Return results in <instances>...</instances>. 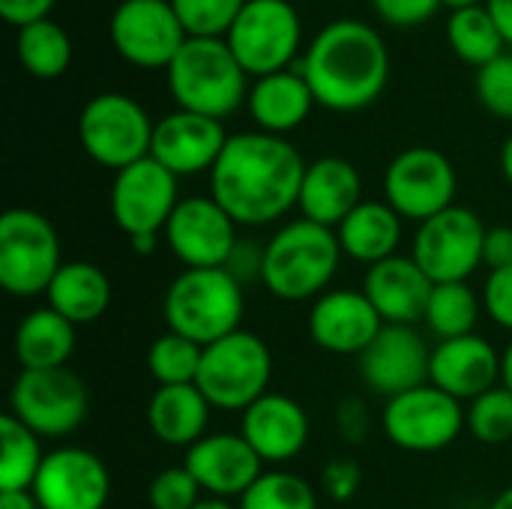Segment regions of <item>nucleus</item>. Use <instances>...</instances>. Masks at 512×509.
<instances>
[{"label":"nucleus","instance_id":"f257e3e1","mask_svg":"<svg viewBox=\"0 0 512 509\" xmlns=\"http://www.w3.org/2000/svg\"><path fill=\"white\" fill-rule=\"evenodd\" d=\"M306 162L282 135H231L210 171L213 201L246 228L282 219L300 201Z\"/></svg>","mask_w":512,"mask_h":509},{"label":"nucleus","instance_id":"f03ea898","mask_svg":"<svg viewBox=\"0 0 512 509\" xmlns=\"http://www.w3.org/2000/svg\"><path fill=\"white\" fill-rule=\"evenodd\" d=\"M297 66L315 102L339 114L369 108L390 81L387 42L360 18H336L321 27Z\"/></svg>","mask_w":512,"mask_h":509},{"label":"nucleus","instance_id":"7ed1b4c3","mask_svg":"<svg viewBox=\"0 0 512 509\" xmlns=\"http://www.w3.org/2000/svg\"><path fill=\"white\" fill-rule=\"evenodd\" d=\"M342 255L345 252L333 228L297 219L279 228L264 246L261 282L276 300L285 303L318 300L327 294Z\"/></svg>","mask_w":512,"mask_h":509},{"label":"nucleus","instance_id":"20e7f679","mask_svg":"<svg viewBox=\"0 0 512 509\" xmlns=\"http://www.w3.org/2000/svg\"><path fill=\"white\" fill-rule=\"evenodd\" d=\"M168 72V90L180 111L213 120L231 117L249 99V75L237 63L225 39L189 36Z\"/></svg>","mask_w":512,"mask_h":509},{"label":"nucleus","instance_id":"39448f33","mask_svg":"<svg viewBox=\"0 0 512 509\" xmlns=\"http://www.w3.org/2000/svg\"><path fill=\"white\" fill-rule=\"evenodd\" d=\"M243 285L225 270H183L165 291L162 315L171 333L207 348L240 330Z\"/></svg>","mask_w":512,"mask_h":509},{"label":"nucleus","instance_id":"423d86ee","mask_svg":"<svg viewBox=\"0 0 512 509\" xmlns=\"http://www.w3.org/2000/svg\"><path fill=\"white\" fill-rule=\"evenodd\" d=\"M273 378V354L267 342L249 330H237L204 348L195 387L219 411H246L267 396Z\"/></svg>","mask_w":512,"mask_h":509},{"label":"nucleus","instance_id":"0eeeda50","mask_svg":"<svg viewBox=\"0 0 512 509\" xmlns=\"http://www.w3.org/2000/svg\"><path fill=\"white\" fill-rule=\"evenodd\" d=\"M156 123L126 93L93 96L78 117V138L84 153L111 171H123L150 156Z\"/></svg>","mask_w":512,"mask_h":509},{"label":"nucleus","instance_id":"6e6552de","mask_svg":"<svg viewBox=\"0 0 512 509\" xmlns=\"http://www.w3.org/2000/svg\"><path fill=\"white\" fill-rule=\"evenodd\" d=\"M225 42L246 75L264 78L297 63L303 21L291 0H246Z\"/></svg>","mask_w":512,"mask_h":509},{"label":"nucleus","instance_id":"1a4fd4ad","mask_svg":"<svg viewBox=\"0 0 512 509\" xmlns=\"http://www.w3.org/2000/svg\"><path fill=\"white\" fill-rule=\"evenodd\" d=\"M60 261L54 225L27 207H12L0 216V285L12 297L45 294Z\"/></svg>","mask_w":512,"mask_h":509},{"label":"nucleus","instance_id":"9d476101","mask_svg":"<svg viewBox=\"0 0 512 509\" xmlns=\"http://www.w3.org/2000/svg\"><path fill=\"white\" fill-rule=\"evenodd\" d=\"M486 231L489 228L471 207L453 204L420 225L411 258L435 285L468 282L483 264Z\"/></svg>","mask_w":512,"mask_h":509},{"label":"nucleus","instance_id":"9b49d317","mask_svg":"<svg viewBox=\"0 0 512 509\" xmlns=\"http://www.w3.org/2000/svg\"><path fill=\"white\" fill-rule=\"evenodd\" d=\"M9 414L39 438H66L87 417V387L69 369L21 372L9 393Z\"/></svg>","mask_w":512,"mask_h":509},{"label":"nucleus","instance_id":"f8f14e48","mask_svg":"<svg viewBox=\"0 0 512 509\" xmlns=\"http://www.w3.org/2000/svg\"><path fill=\"white\" fill-rule=\"evenodd\" d=\"M114 51L138 69H168L189 33L171 0H120L108 21Z\"/></svg>","mask_w":512,"mask_h":509},{"label":"nucleus","instance_id":"ddd939ff","mask_svg":"<svg viewBox=\"0 0 512 509\" xmlns=\"http://www.w3.org/2000/svg\"><path fill=\"white\" fill-rule=\"evenodd\" d=\"M456 168L453 162L435 150V147H408L402 150L384 174V195L387 204L402 216L414 222H426L447 207H453L456 198Z\"/></svg>","mask_w":512,"mask_h":509},{"label":"nucleus","instance_id":"4468645a","mask_svg":"<svg viewBox=\"0 0 512 509\" xmlns=\"http://www.w3.org/2000/svg\"><path fill=\"white\" fill-rule=\"evenodd\" d=\"M465 429V408L435 384H423L396 399H387L384 432L408 453H438Z\"/></svg>","mask_w":512,"mask_h":509},{"label":"nucleus","instance_id":"2eb2a0df","mask_svg":"<svg viewBox=\"0 0 512 509\" xmlns=\"http://www.w3.org/2000/svg\"><path fill=\"white\" fill-rule=\"evenodd\" d=\"M177 180L180 177H174L153 156L117 171L111 183V198H108L114 225L129 240L156 237L159 231H165L168 219L174 216L180 204Z\"/></svg>","mask_w":512,"mask_h":509},{"label":"nucleus","instance_id":"dca6fc26","mask_svg":"<svg viewBox=\"0 0 512 509\" xmlns=\"http://www.w3.org/2000/svg\"><path fill=\"white\" fill-rule=\"evenodd\" d=\"M165 237L186 270L225 267L240 243L237 222L213 201V195L183 198L165 225Z\"/></svg>","mask_w":512,"mask_h":509},{"label":"nucleus","instance_id":"f3484780","mask_svg":"<svg viewBox=\"0 0 512 509\" xmlns=\"http://www.w3.org/2000/svg\"><path fill=\"white\" fill-rule=\"evenodd\" d=\"M39 509H105L111 477L105 462L84 447L51 450L30 489Z\"/></svg>","mask_w":512,"mask_h":509},{"label":"nucleus","instance_id":"a211bd4d","mask_svg":"<svg viewBox=\"0 0 512 509\" xmlns=\"http://www.w3.org/2000/svg\"><path fill=\"white\" fill-rule=\"evenodd\" d=\"M432 348L405 324H384L375 342L360 354V375L378 396L396 399L429 384Z\"/></svg>","mask_w":512,"mask_h":509},{"label":"nucleus","instance_id":"6ab92c4d","mask_svg":"<svg viewBox=\"0 0 512 509\" xmlns=\"http://www.w3.org/2000/svg\"><path fill=\"white\" fill-rule=\"evenodd\" d=\"M228 138L231 135L225 132L222 120L177 108L156 123L150 156L159 165H165L174 177H189L213 171Z\"/></svg>","mask_w":512,"mask_h":509},{"label":"nucleus","instance_id":"aec40b11","mask_svg":"<svg viewBox=\"0 0 512 509\" xmlns=\"http://www.w3.org/2000/svg\"><path fill=\"white\" fill-rule=\"evenodd\" d=\"M381 330H384V321L363 291L336 288V291L321 294L312 303L309 336L318 348L330 354L360 357Z\"/></svg>","mask_w":512,"mask_h":509},{"label":"nucleus","instance_id":"412c9836","mask_svg":"<svg viewBox=\"0 0 512 509\" xmlns=\"http://www.w3.org/2000/svg\"><path fill=\"white\" fill-rule=\"evenodd\" d=\"M189 474L198 480L201 492L210 498H243L252 483L264 474V462L249 447L243 435L234 432H216L201 438L195 447H189L186 462Z\"/></svg>","mask_w":512,"mask_h":509},{"label":"nucleus","instance_id":"4be33fe9","mask_svg":"<svg viewBox=\"0 0 512 509\" xmlns=\"http://www.w3.org/2000/svg\"><path fill=\"white\" fill-rule=\"evenodd\" d=\"M501 381V357L489 339L471 333L459 339H444L432 348L429 384L444 390L459 402H474L477 396L495 390Z\"/></svg>","mask_w":512,"mask_h":509},{"label":"nucleus","instance_id":"5701e85b","mask_svg":"<svg viewBox=\"0 0 512 509\" xmlns=\"http://www.w3.org/2000/svg\"><path fill=\"white\" fill-rule=\"evenodd\" d=\"M240 435L264 465H282L303 453L309 441V417L300 402L282 393H267L243 411Z\"/></svg>","mask_w":512,"mask_h":509},{"label":"nucleus","instance_id":"b1692460","mask_svg":"<svg viewBox=\"0 0 512 509\" xmlns=\"http://www.w3.org/2000/svg\"><path fill=\"white\" fill-rule=\"evenodd\" d=\"M435 282L420 270L414 258L393 255L381 264H372L363 282V294L375 306L384 324L414 327L426 318V306Z\"/></svg>","mask_w":512,"mask_h":509},{"label":"nucleus","instance_id":"393cba45","mask_svg":"<svg viewBox=\"0 0 512 509\" xmlns=\"http://www.w3.org/2000/svg\"><path fill=\"white\" fill-rule=\"evenodd\" d=\"M363 204L360 171L342 156H321L306 165L300 186V213L324 228H339Z\"/></svg>","mask_w":512,"mask_h":509},{"label":"nucleus","instance_id":"a878e982","mask_svg":"<svg viewBox=\"0 0 512 509\" xmlns=\"http://www.w3.org/2000/svg\"><path fill=\"white\" fill-rule=\"evenodd\" d=\"M312 105L318 102L297 63L291 69L255 78V84L249 87V99H246V108L258 132L282 135V138L306 123V117L312 114Z\"/></svg>","mask_w":512,"mask_h":509},{"label":"nucleus","instance_id":"bb28decb","mask_svg":"<svg viewBox=\"0 0 512 509\" xmlns=\"http://www.w3.org/2000/svg\"><path fill=\"white\" fill-rule=\"evenodd\" d=\"M210 408L213 405L195 384L159 387L147 405V423L156 441L189 450L201 438H207Z\"/></svg>","mask_w":512,"mask_h":509},{"label":"nucleus","instance_id":"cd10ccee","mask_svg":"<svg viewBox=\"0 0 512 509\" xmlns=\"http://www.w3.org/2000/svg\"><path fill=\"white\" fill-rule=\"evenodd\" d=\"M339 246L360 264H381L396 255L402 243V216L384 201H363L339 228Z\"/></svg>","mask_w":512,"mask_h":509},{"label":"nucleus","instance_id":"c85d7f7f","mask_svg":"<svg viewBox=\"0 0 512 509\" xmlns=\"http://www.w3.org/2000/svg\"><path fill=\"white\" fill-rule=\"evenodd\" d=\"M75 354V324L51 306L33 309L15 330V360L21 372L66 369Z\"/></svg>","mask_w":512,"mask_h":509},{"label":"nucleus","instance_id":"c756f323","mask_svg":"<svg viewBox=\"0 0 512 509\" xmlns=\"http://www.w3.org/2000/svg\"><path fill=\"white\" fill-rule=\"evenodd\" d=\"M48 306L72 321L75 327L93 324L105 315L111 303V282L108 276L90 261H66L54 282L48 285Z\"/></svg>","mask_w":512,"mask_h":509},{"label":"nucleus","instance_id":"7c9ffc66","mask_svg":"<svg viewBox=\"0 0 512 509\" xmlns=\"http://www.w3.org/2000/svg\"><path fill=\"white\" fill-rule=\"evenodd\" d=\"M15 51H18V63L33 78H45V81L60 78L72 63V39L51 18L21 27L15 39Z\"/></svg>","mask_w":512,"mask_h":509},{"label":"nucleus","instance_id":"2f4dec72","mask_svg":"<svg viewBox=\"0 0 512 509\" xmlns=\"http://www.w3.org/2000/svg\"><path fill=\"white\" fill-rule=\"evenodd\" d=\"M447 42L465 63H471L477 69H483L486 63L501 57L504 48H507V42H504L495 18L489 15L486 3L450 12V18H447Z\"/></svg>","mask_w":512,"mask_h":509},{"label":"nucleus","instance_id":"473e14b6","mask_svg":"<svg viewBox=\"0 0 512 509\" xmlns=\"http://www.w3.org/2000/svg\"><path fill=\"white\" fill-rule=\"evenodd\" d=\"M0 492H30L45 462L39 435L18 423L12 414L0 420Z\"/></svg>","mask_w":512,"mask_h":509},{"label":"nucleus","instance_id":"72a5a7b5","mask_svg":"<svg viewBox=\"0 0 512 509\" xmlns=\"http://www.w3.org/2000/svg\"><path fill=\"white\" fill-rule=\"evenodd\" d=\"M477 318H480V297L468 282H447L432 288L423 321L441 342L471 336Z\"/></svg>","mask_w":512,"mask_h":509},{"label":"nucleus","instance_id":"f704fd0d","mask_svg":"<svg viewBox=\"0 0 512 509\" xmlns=\"http://www.w3.org/2000/svg\"><path fill=\"white\" fill-rule=\"evenodd\" d=\"M201 357L204 348L177 336V333H165L159 336L150 351H147V369L150 375L159 381V387H180V384H195L198 372H201Z\"/></svg>","mask_w":512,"mask_h":509},{"label":"nucleus","instance_id":"c9c22d12","mask_svg":"<svg viewBox=\"0 0 512 509\" xmlns=\"http://www.w3.org/2000/svg\"><path fill=\"white\" fill-rule=\"evenodd\" d=\"M240 509H318V495L297 474L264 471L240 498Z\"/></svg>","mask_w":512,"mask_h":509},{"label":"nucleus","instance_id":"e433bc0d","mask_svg":"<svg viewBox=\"0 0 512 509\" xmlns=\"http://www.w3.org/2000/svg\"><path fill=\"white\" fill-rule=\"evenodd\" d=\"M465 429L483 444L512 441V393L498 384L465 408Z\"/></svg>","mask_w":512,"mask_h":509},{"label":"nucleus","instance_id":"4c0bfd02","mask_svg":"<svg viewBox=\"0 0 512 509\" xmlns=\"http://www.w3.org/2000/svg\"><path fill=\"white\" fill-rule=\"evenodd\" d=\"M186 33L195 39H225L246 0H171Z\"/></svg>","mask_w":512,"mask_h":509},{"label":"nucleus","instance_id":"58836bf2","mask_svg":"<svg viewBox=\"0 0 512 509\" xmlns=\"http://www.w3.org/2000/svg\"><path fill=\"white\" fill-rule=\"evenodd\" d=\"M477 99L483 108L498 117V120H512V54L504 51L483 69H477Z\"/></svg>","mask_w":512,"mask_h":509},{"label":"nucleus","instance_id":"ea45409f","mask_svg":"<svg viewBox=\"0 0 512 509\" xmlns=\"http://www.w3.org/2000/svg\"><path fill=\"white\" fill-rule=\"evenodd\" d=\"M147 498L153 509H192L201 501V486L186 465L165 468L153 477Z\"/></svg>","mask_w":512,"mask_h":509},{"label":"nucleus","instance_id":"a19ab883","mask_svg":"<svg viewBox=\"0 0 512 509\" xmlns=\"http://www.w3.org/2000/svg\"><path fill=\"white\" fill-rule=\"evenodd\" d=\"M375 15L393 27H417L426 24L438 9L441 0H369Z\"/></svg>","mask_w":512,"mask_h":509},{"label":"nucleus","instance_id":"79ce46f5","mask_svg":"<svg viewBox=\"0 0 512 509\" xmlns=\"http://www.w3.org/2000/svg\"><path fill=\"white\" fill-rule=\"evenodd\" d=\"M483 309L498 327L512 330V267L489 273L483 288Z\"/></svg>","mask_w":512,"mask_h":509},{"label":"nucleus","instance_id":"37998d69","mask_svg":"<svg viewBox=\"0 0 512 509\" xmlns=\"http://www.w3.org/2000/svg\"><path fill=\"white\" fill-rule=\"evenodd\" d=\"M321 483H324V492L327 498H333L336 504H345L351 501L357 492H360V483H363V471L354 459H333L324 474H321Z\"/></svg>","mask_w":512,"mask_h":509},{"label":"nucleus","instance_id":"c03bdc74","mask_svg":"<svg viewBox=\"0 0 512 509\" xmlns=\"http://www.w3.org/2000/svg\"><path fill=\"white\" fill-rule=\"evenodd\" d=\"M57 0H0V15L12 27H27L36 21H45L51 15Z\"/></svg>","mask_w":512,"mask_h":509},{"label":"nucleus","instance_id":"a18cd8bd","mask_svg":"<svg viewBox=\"0 0 512 509\" xmlns=\"http://www.w3.org/2000/svg\"><path fill=\"white\" fill-rule=\"evenodd\" d=\"M261 267H264V249L252 246V243H237V249L231 252L225 270L243 285L249 279H261Z\"/></svg>","mask_w":512,"mask_h":509},{"label":"nucleus","instance_id":"49530a36","mask_svg":"<svg viewBox=\"0 0 512 509\" xmlns=\"http://www.w3.org/2000/svg\"><path fill=\"white\" fill-rule=\"evenodd\" d=\"M483 264L492 270H504L512 267V228L498 225L486 231V243H483Z\"/></svg>","mask_w":512,"mask_h":509},{"label":"nucleus","instance_id":"de8ad7c7","mask_svg":"<svg viewBox=\"0 0 512 509\" xmlns=\"http://www.w3.org/2000/svg\"><path fill=\"white\" fill-rule=\"evenodd\" d=\"M486 9H489V15L495 18V24H498L501 36H504V42L512 45V0H486Z\"/></svg>","mask_w":512,"mask_h":509},{"label":"nucleus","instance_id":"09e8293b","mask_svg":"<svg viewBox=\"0 0 512 509\" xmlns=\"http://www.w3.org/2000/svg\"><path fill=\"white\" fill-rule=\"evenodd\" d=\"M0 509H39L30 492H0Z\"/></svg>","mask_w":512,"mask_h":509},{"label":"nucleus","instance_id":"8fccbe9b","mask_svg":"<svg viewBox=\"0 0 512 509\" xmlns=\"http://www.w3.org/2000/svg\"><path fill=\"white\" fill-rule=\"evenodd\" d=\"M501 384L512 393V342L507 345L504 357H501Z\"/></svg>","mask_w":512,"mask_h":509},{"label":"nucleus","instance_id":"3c124183","mask_svg":"<svg viewBox=\"0 0 512 509\" xmlns=\"http://www.w3.org/2000/svg\"><path fill=\"white\" fill-rule=\"evenodd\" d=\"M501 171H504V177L510 180L512 186V135L504 141V147H501Z\"/></svg>","mask_w":512,"mask_h":509},{"label":"nucleus","instance_id":"603ef678","mask_svg":"<svg viewBox=\"0 0 512 509\" xmlns=\"http://www.w3.org/2000/svg\"><path fill=\"white\" fill-rule=\"evenodd\" d=\"M192 509H240V507H234L231 501H225V498H201L198 504Z\"/></svg>","mask_w":512,"mask_h":509},{"label":"nucleus","instance_id":"864d4df0","mask_svg":"<svg viewBox=\"0 0 512 509\" xmlns=\"http://www.w3.org/2000/svg\"><path fill=\"white\" fill-rule=\"evenodd\" d=\"M486 0H441V6H447L450 12H459V9H471V6H483Z\"/></svg>","mask_w":512,"mask_h":509},{"label":"nucleus","instance_id":"5fc2aeb1","mask_svg":"<svg viewBox=\"0 0 512 509\" xmlns=\"http://www.w3.org/2000/svg\"><path fill=\"white\" fill-rule=\"evenodd\" d=\"M489 509H512V486L510 489H504V492L492 501V507Z\"/></svg>","mask_w":512,"mask_h":509}]
</instances>
